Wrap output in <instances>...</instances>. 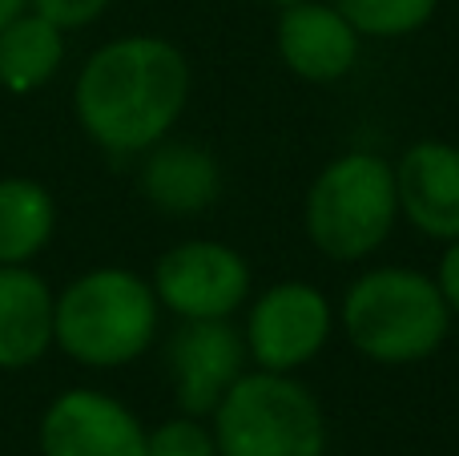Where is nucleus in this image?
I'll use <instances>...</instances> for the list:
<instances>
[{"label": "nucleus", "mask_w": 459, "mask_h": 456, "mask_svg": "<svg viewBox=\"0 0 459 456\" xmlns=\"http://www.w3.org/2000/svg\"><path fill=\"white\" fill-rule=\"evenodd\" d=\"M431 279H436L444 303L452 307V315H459V239L444 242V255H439V267Z\"/></svg>", "instance_id": "6ab92c4d"}, {"label": "nucleus", "mask_w": 459, "mask_h": 456, "mask_svg": "<svg viewBox=\"0 0 459 456\" xmlns=\"http://www.w3.org/2000/svg\"><path fill=\"white\" fill-rule=\"evenodd\" d=\"M339 328L363 360L379 368H411L444 347L452 307L431 275L415 267H371L342 295Z\"/></svg>", "instance_id": "f03ea898"}, {"label": "nucleus", "mask_w": 459, "mask_h": 456, "mask_svg": "<svg viewBox=\"0 0 459 456\" xmlns=\"http://www.w3.org/2000/svg\"><path fill=\"white\" fill-rule=\"evenodd\" d=\"M40 456H145V425L109 392L69 388L40 417Z\"/></svg>", "instance_id": "1a4fd4ad"}, {"label": "nucleus", "mask_w": 459, "mask_h": 456, "mask_svg": "<svg viewBox=\"0 0 459 456\" xmlns=\"http://www.w3.org/2000/svg\"><path fill=\"white\" fill-rule=\"evenodd\" d=\"M56 295L29 267H0V368L21 372L53 347Z\"/></svg>", "instance_id": "ddd939ff"}, {"label": "nucleus", "mask_w": 459, "mask_h": 456, "mask_svg": "<svg viewBox=\"0 0 459 456\" xmlns=\"http://www.w3.org/2000/svg\"><path fill=\"white\" fill-rule=\"evenodd\" d=\"M334 331V307L323 287L302 279H282L274 287L258 291L246 311V355L258 372L294 376L318 360Z\"/></svg>", "instance_id": "423d86ee"}, {"label": "nucleus", "mask_w": 459, "mask_h": 456, "mask_svg": "<svg viewBox=\"0 0 459 456\" xmlns=\"http://www.w3.org/2000/svg\"><path fill=\"white\" fill-rule=\"evenodd\" d=\"M274 45L282 65L299 81L334 85L359 65L363 37L359 29L331 4V0H299L278 13Z\"/></svg>", "instance_id": "9d476101"}, {"label": "nucleus", "mask_w": 459, "mask_h": 456, "mask_svg": "<svg viewBox=\"0 0 459 456\" xmlns=\"http://www.w3.org/2000/svg\"><path fill=\"white\" fill-rule=\"evenodd\" d=\"M246 339L230 320H182L166 344L174 400L190 417H214L222 396L246 376Z\"/></svg>", "instance_id": "6e6552de"}, {"label": "nucleus", "mask_w": 459, "mask_h": 456, "mask_svg": "<svg viewBox=\"0 0 459 456\" xmlns=\"http://www.w3.org/2000/svg\"><path fill=\"white\" fill-rule=\"evenodd\" d=\"M218 456H326V417L307 384L246 372L214 408Z\"/></svg>", "instance_id": "39448f33"}, {"label": "nucleus", "mask_w": 459, "mask_h": 456, "mask_svg": "<svg viewBox=\"0 0 459 456\" xmlns=\"http://www.w3.org/2000/svg\"><path fill=\"white\" fill-rule=\"evenodd\" d=\"M142 194L161 215H202L222 194V166L214 153L194 142H158L153 150H145Z\"/></svg>", "instance_id": "f8f14e48"}, {"label": "nucleus", "mask_w": 459, "mask_h": 456, "mask_svg": "<svg viewBox=\"0 0 459 456\" xmlns=\"http://www.w3.org/2000/svg\"><path fill=\"white\" fill-rule=\"evenodd\" d=\"M395 194L399 218L423 239H459V145L439 137L411 142L395 162Z\"/></svg>", "instance_id": "9b49d317"}, {"label": "nucleus", "mask_w": 459, "mask_h": 456, "mask_svg": "<svg viewBox=\"0 0 459 456\" xmlns=\"http://www.w3.org/2000/svg\"><path fill=\"white\" fill-rule=\"evenodd\" d=\"M342 16L359 29V37L399 40L431 24L439 0H331Z\"/></svg>", "instance_id": "dca6fc26"}, {"label": "nucleus", "mask_w": 459, "mask_h": 456, "mask_svg": "<svg viewBox=\"0 0 459 456\" xmlns=\"http://www.w3.org/2000/svg\"><path fill=\"white\" fill-rule=\"evenodd\" d=\"M266 4H278V8H286V4H299V0H266Z\"/></svg>", "instance_id": "412c9836"}, {"label": "nucleus", "mask_w": 459, "mask_h": 456, "mask_svg": "<svg viewBox=\"0 0 459 456\" xmlns=\"http://www.w3.org/2000/svg\"><path fill=\"white\" fill-rule=\"evenodd\" d=\"M145 456H218L214 428L206 417H169L158 428H145Z\"/></svg>", "instance_id": "f3484780"}, {"label": "nucleus", "mask_w": 459, "mask_h": 456, "mask_svg": "<svg viewBox=\"0 0 459 456\" xmlns=\"http://www.w3.org/2000/svg\"><path fill=\"white\" fill-rule=\"evenodd\" d=\"M153 283L126 267H97L56 295L53 344L81 368H126L158 339Z\"/></svg>", "instance_id": "7ed1b4c3"}, {"label": "nucleus", "mask_w": 459, "mask_h": 456, "mask_svg": "<svg viewBox=\"0 0 459 456\" xmlns=\"http://www.w3.org/2000/svg\"><path fill=\"white\" fill-rule=\"evenodd\" d=\"M65 61V29L24 8L0 29V89L24 97L56 77Z\"/></svg>", "instance_id": "4468645a"}, {"label": "nucleus", "mask_w": 459, "mask_h": 456, "mask_svg": "<svg viewBox=\"0 0 459 456\" xmlns=\"http://www.w3.org/2000/svg\"><path fill=\"white\" fill-rule=\"evenodd\" d=\"M109 4L113 0H29L32 13H40L45 21H53L56 29H81V24H93Z\"/></svg>", "instance_id": "a211bd4d"}, {"label": "nucleus", "mask_w": 459, "mask_h": 456, "mask_svg": "<svg viewBox=\"0 0 459 456\" xmlns=\"http://www.w3.org/2000/svg\"><path fill=\"white\" fill-rule=\"evenodd\" d=\"M56 231V202L32 178H0V267H29Z\"/></svg>", "instance_id": "2eb2a0df"}, {"label": "nucleus", "mask_w": 459, "mask_h": 456, "mask_svg": "<svg viewBox=\"0 0 459 456\" xmlns=\"http://www.w3.org/2000/svg\"><path fill=\"white\" fill-rule=\"evenodd\" d=\"M153 295L178 320H230L250 303L254 275L234 247L190 239L169 247L153 267Z\"/></svg>", "instance_id": "0eeeda50"}, {"label": "nucleus", "mask_w": 459, "mask_h": 456, "mask_svg": "<svg viewBox=\"0 0 459 456\" xmlns=\"http://www.w3.org/2000/svg\"><path fill=\"white\" fill-rule=\"evenodd\" d=\"M24 8H29V0H0V29H4L13 16H21Z\"/></svg>", "instance_id": "aec40b11"}, {"label": "nucleus", "mask_w": 459, "mask_h": 456, "mask_svg": "<svg viewBox=\"0 0 459 456\" xmlns=\"http://www.w3.org/2000/svg\"><path fill=\"white\" fill-rule=\"evenodd\" d=\"M399 223L395 162L375 150H347L315 174L302 198V226L318 255L363 263Z\"/></svg>", "instance_id": "20e7f679"}, {"label": "nucleus", "mask_w": 459, "mask_h": 456, "mask_svg": "<svg viewBox=\"0 0 459 456\" xmlns=\"http://www.w3.org/2000/svg\"><path fill=\"white\" fill-rule=\"evenodd\" d=\"M190 101V61L166 37L134 32L101 45L77 73L73 110L89 142L117 153H145L166 142Z\"/></svg>", "instance_id": "f257e3e1"}]
</instances>
